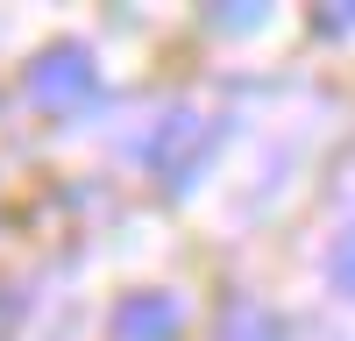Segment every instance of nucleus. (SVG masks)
I'll list each match as a JSON object with an SVG mask.
<instances>
[{
    "label": "nucleus",
    "instance_id": "obj_6",
    "mask_svg": "<svg viewBox=\"0 0 355 341\" xmlns=\"http://www.w3.org/2000/svg\"><path fill=\"white\" fill-rule=\"evenodd\" d=\"M313 28H320V36H355V8L327 0V8H313Z\"/></svg>",
    "mask_w": 355,
    "mask_h": 341
},
{
    "label": "nucleus",
    "instance_id": "obj_1",
    "mask_svg": "<svg viewBox=\"0 0 355 341\" xmlns=\"http://www.w3.org/2000/svg\"><path fill=\"white\" fill-rule=\"evenodd\" d=\"M100 93V64H93V50L71 43V36H57L43 43L36 57L21 64V100L36 107V114H71Z\"/></svg>",
    "mask_w": 355,
    "mask_h": 341
},
{
    "label": "nucleus",
    "instance_id": "obj_2",
    "mask_svg": "<svg viewBox=\"0 0 355 341\" xmlns=\"http://www.w3.org/2000/svg\"><path fill=\"white\" fill-rule=\"evenodd\" d=\"M178 327H185V306H178L171 292H128L121 306H114V341H178Z\"/></svg>",
    "mask_w": 355,
    "mask_h": 341
},
{
    "label": "nucleus",
    "instance_id": "obj_4",
    "mask_svg": "<svg viewBox=\"0 0 355 341\" xmlns=\"http://www.w3.org/2000/svg\"><path fill=\"white\" fill-rule=\"evenodd\" d=\"M220 341H277V320L263 306H234L227 320H220Z\"/></svg>",
    "mask_w": 355,
    "mask_h": 341
},
{
    "label": "nucleus",
    "instance_id": "obj_5",
    "mask_svg": "<svg viewBox=\"0 0 355 341\" xmlns=\"http://www.w3.org/2000/svg\"><path fill=\"white\" fill-rule=\"evenodd\" d=\"M327 284L355 299V227H341V235H334V249H327Z\"/></svg>",
    "mask_w": 355,
    "mask_h": 341
},
{
    "label": "nucleus",
    "instance_id": "obj_3",
    "mask_svg": "<svg viewBox=\"0 0 355 341\" xmlns=\"http://www.w3.org/2000/svg\"><path fill=\"white\" fill-rule=\"evenodd\" d=\"M206 28H220V36H256L263 21H270V8L263 0H242V8H227V0H214V8H199Z\"/></svg>",
    "mask_w": 355,
    "mask_h": 341
}]
</instances>
